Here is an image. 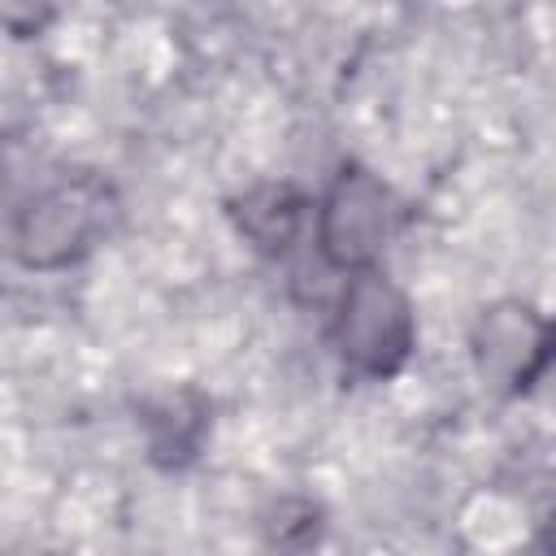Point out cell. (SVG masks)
<instances>
[{
	"mask_svg": "<svg viewBox=\"0 0 556 556\" xmlns=\"http://www.w3.org/2000/svg\"><path fill=\"white\" fill-rule=\"evenodd\" d=\"M122 222V191L100 169H70L30 191L9 222V256L26 274H61L87 261Z\"/></svg>",
	"mask_w": 556,
	"mask_h": 556,
	"instance_id": "6da1fadb",
	"label": "cell"
},
{
	"mask_svg": "<svg viewBox=\"0 0 556 556\" xmlns=\"http://www.w3.org/2000/svg\"><path fill=\"white\" fill-rule=\"evenodd\" d=\"M330 348L348 382H391L413 361L417 308L382 265L343 278L330 313Z\"/></svg>",
	"mask_w": 556,
	"mask_h": 556,
	"instance_id": "7a4b0ae2",
	"label": "cell"
},
{
	"mask_svg": "<svg viewBox=\"0 0 556 556\" xmlns=\"http://www.w3.org/2000/svg\"><path fill=\"white\" fill-rule=\"evenodd\" d=\"M395 217L400 204L395 191L382 182V174H374L361 161H343L330 174L326 191L313 200V239L321 265H330L343 278L378 265L395 230Z\"/></svg>",
	"mask_w": 556,
	"mask_h": 556,
	"instance_id": "3957f363",
	"label": "cell"
},
{
	"mask_svg": "<svg viewBox=\"0 0 556 556\" xmlns=\"http://www.w3.org/2000/svg\"><path fill=\"white\" fill-rule=\"evenodd\" d=\"M469 356L486 387L500 395H526L552 365V321L521 295L491 300L469 326Z\"/></svg>",
	"mask_w": 556,
	"mask_h": 556,
	"instance_id": "277c9868",
	"label": "cell"
},
{
	"mask_svg": "<svg viewBox=\"0 0 556 556\" xmlns=\"http://www.w3.org/2000/svg\"><path fill=\"white\" fill-rule=\"evenodd\" d=\"M235 235L265 261H282L300 248L313 226V195L291 178H265L226 200Z\"/></svg>",
	"mask_w": 556,
	"mask_h": 556,
	"instance_id": "5b68a950",
	"label": "cell"
},
{
	"mask_svg": "<svg viewBox=\"0 0 556 556\" xmlns=\"http://www.w3.org/2000/svg\"><path fill=\"white\" fill-rule=\"evenodd\" d=\"M139 426H143L148 460L156 469H187L208 439L213 404L195 387H178V391L148 400L139 408Z\"/></svg>",
	"mask_w": 556,
	"mask_h": 556,
	"instance_id": "8992f818",
	"label": "cell"
},
{
	"mask_svg": "<svg viewBox=\"0 0 556 556\" xmlns=\"http://www.w3.org/2000/svg\"><path fill=\"white\" fill-rule=\"evenodd\" d=\"M265 543H269V552H278V556H304L308 547H317V539H321V508L313 504V500H304V495H282L269 513H265Z\"/></svg>",
	"mask_w": 556,
	"mask_h": 556,
	"instance_id": "52a82bcc",
	"label": "cell"
},
{
	"mask_svg": "<svg viewBox=\"0 0 556 556\" xmlns=\"http://www.w3.org/2000/svg\"><path fill=\"white\" fill-rule=\"evenodd\" d=\"M0 556H13V552H9V547H0Z\"/></svg>",
	"mask_w": 556,
	"mask_h": 556,
	"instance_id": "ba28073f",
	"label": "cell"
}]
</instances>
